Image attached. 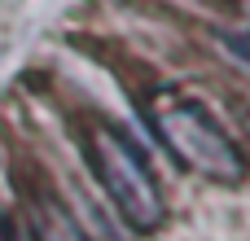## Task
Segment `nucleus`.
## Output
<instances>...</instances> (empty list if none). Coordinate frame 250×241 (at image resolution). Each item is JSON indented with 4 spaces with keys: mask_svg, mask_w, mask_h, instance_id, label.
I'll return each mask as SVG.
<instances>
[{
    "mask_svg": "<svg viewBox=\"0 0 250 241\" xmlns=\"http://www.w3.org/2000/svg\"><path fill=\"white\" fill-rule=\"evenodd\" d=\"M88 158H92V171L101 180V189L110 193V202L119 206V215L136 228V233H149L163 224V193H158V180L145 162V154L114 127H92L88 132Z\"/></svg>",
    "mask_w": 250,
    "mask_h": 241,
    "instance_id": "f257e3e1",
    "label": "nucleus"
},
{
    "mask_svg": "<svg viewBox=\"0 0 250 241\" xmlns=\"http://www.w3.org/2000/svg\"><path fill=\"white\" fill-rule=\"evenodd\" d=\"M154 127L163 136V145L193 171L211 176V180H242L246 162L237 154V145L224 136V127L193 101V97H163L154 105Z\"/></svg>",
    "mask_w": 250,
    "mask_h": 241,
    "instance_id": "f03ea898",
    "label": "nucleus"
},
{
    "mask_svg": "<svg viewBox=\"0 0 250 241\" xmlns=\"http://www.w3.org/2000/svg\"><path fill=\"white\" fill-rule=\"evenodd\" d=\"M35 241H88V237L79 233V224L57 202H44L40 206V224H35Z\"/></svg>",
    "mask_w": 250,
    "mask_h": 241,
    "instance_id": "7ed1b4c3",
    "label": "nucleus"
},
{
    "mask_svg": "<svg viewBox=\"0 0 250 241\" xmlns=\"http://www.w3.org/2000/svg\"><path fill=\"white\" fill-rule=\"evenodd\" d=\"M224 44H229V53H233V57H242V61L250 66V31H229V35H224Z\"/></svg>",
    "mask_w": 250,
    "mask_h": 241,
    "instance_id": "20e7f679",
    "label": "nucleus"
}]
</instances>
